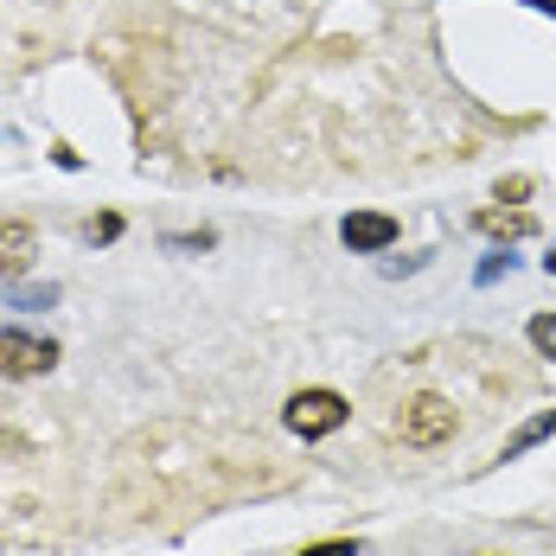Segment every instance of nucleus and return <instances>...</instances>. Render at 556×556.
Returning <instances> with one entry per match:
<instances>
[{"label":"nucleus","mask_w":556,"mask_h":556,"mask_svg":"<svg viewBox=\"0 0 556 556\" xmlns=\"http://www.w3.org/2000/svg\"><path fill=\"white\" fill-rule=\"evenodd\" d=\"M339 422H345V396H339V390H301V396H288V429H294L301 442L333 435Z\"/></svg>","instance_id":"f257e3e1"},{"label":"nucleus","mask_w":556,"mask_h":556,"mask_svg":"<svg viewBox=\"0 0 556 556\" xmlns=\"http://www.w3.org/2000/svg\"><path fill=\"white\" fill-rule=\"evenodd\" d=\"M58 365V345L52 339H33V333H0V378H46Z\"/></svg>","instance_id":"f03ea898"},{"label":"nucleus","mask_w":556,"mask_h":556,"mask_svg":"<svg viewBox=\"0 0 556 556\" xmlns=\"http://www.w3.org/2000/svg\"><path fill=\"white\" fill-rule=\"evenodd\" d=\"M454 435V409L442 396H409L403 403V442L409 447H442Z\"/></svg>","instance_id":"7ed1b4c3"},{"label":"nucleus","mask_w":556,"mask_h":556,"mask_svg":"<svg viewBox=\"0 0 556 556\" xmlns=\"http://www.w3.org/2000/svg\"><path fill=\"white\" fill-rule=\"evenodd\" d=\"M339 237H345V250L371 256V250H390L396 243V218L390 212H352V218L339 224Z\"/></svg>","instance_id":"20e7f679"},{"label":"nucleus","mask_w":556,"mask_h":556,"mask_svg":"<svg viewBox=\"0 0 556 556\" xmlns=\"http://www.w3.org/2000/svg\"><path fill=\"white\" fill-rule=\"evenodd\" d=\"M33 256H39V230L26 218H7L0 224V276H26Z\"/></svg>","instance_id":"39448f33"},{"label":"nucleus","mask_w":556,"mask_h":556,"mask_svg":"<svg viewBox=\"0 0 556 556\" xmlns=\"http://www.w3.org/2000/svg\"><path fill=\"white\" fill-rule=\"evenodd\" d=\"M556 429V416H538V422H531V429H518V435H511V442H505V460H511V454H525V447L531 442H544V435H551Z\"/></svg>","instance_id":"423d86ee"},{"label":"nucleus","mask_w":556,"mask_h":556,"mask_svg":"<svg viewBox=\"0 0 556 556\" xmlns=\"http://www.w3.org/2000/svg\"><path fill=\"white\" fill-rule=\"evenodd\" d=\"M531 345H538L544 358H556V314H538V320H531Z\"/></svg>","instance_id":"0eeeda50"},{"label":"nucleus","mask_w":556,"mask_h":556,"mask_svg":"<svg viewBox=\"0 0 556 556\" xmlns=\"http://www.w3.org/2000/svg\"><path fill=\"white\" fill-rule=\"evenodd\" d=\"M480 230H493V237H525V230H531V218H500V212H486V218H480Z\"/></svg>","instance_id":"6e6552de"},{"label":"nucleus","mask_w":556,"mask_h":556,"mask_svg":"<svg viewBox=\"0 0 556 556\" xmlns=\"http://www.w3.org/2000/svg\"><path fill=\"white\" fill-rule=\"evenodd\" d=\"M110 237H122V218H115V212H103V218L90 224V243H110Z\"/></svg>","instance_id":"1a4fd4ad"},{"label":"nucleus","mask_w":556,"mask_h":556,"mask_svg":"<svg viewBox=\"0 0 556 556\" xmlns=\"http://www.w3.org/2000/svg\"><path fill=\"white\" fill-rule=\"evenodd\" d=\"M301 556H358V544H307Z\"/></svg>","instance_id":"9d476101"},{"label":"nucleus","mask_w":556,"mask_h":556,"mask_svg":"<svg viewBox=\"0 0 556 556\" xmlns=\"http://www.w3.org/2000/svg\"><path fill=\"white\" fill-rule=\"evenodd\" d=\"M500 199H511V205H518V199H531V179H505Z\"/></svg>","instance_id":"9b49d317"},{"label":"nucleus","mask_w":556,"mask_h":556,"mask_svg":"<svg viewBox=\"0 0 556 556\" xmlns=\"http://www.w3.org/2000/svg\"><path fill=\"white\" fill-rule=\"evenodd\" d=\"M531 7H544V13H556V0H531Z\"/></svg>","instance_id":"f8f14e48"},{"label":"nucleus","mask_w":556,"mask_h":556,"mask_svg":"<svg viewBox=\"0 0 556 556\" xmlns=\"http://www.w3.org/2000/svg\"><path fill=\"white\" fill-rule=\"evenodd\" d=\"M544 269H551V276H556V250H551V256H544Z\"/></svg>","instance_id":"ddd939ff"}]
</instances>
